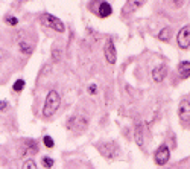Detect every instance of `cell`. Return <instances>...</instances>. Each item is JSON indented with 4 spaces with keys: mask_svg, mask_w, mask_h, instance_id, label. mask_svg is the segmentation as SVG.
<instances>
[{
    "mask_svg": "<svg viewBox=\"0 0 190 169\" xmlns=\"http://www.w3.org/2000/svg\"><path fill=\"white\" fill-rule=\"evenodd\" d=\"M144 3V0H128L125 8H123V14H131V12H135L140 6Z\"/></svg>",
    "mask_w": 190,
    "mask_h": 169,
    "instance_id": "obj_11",
    "label": "cell"
},
{
    "mask_svg": "<svg viewBox=\"0 0 190 169\" xmlns=\"http://www.w3.org/2000/svg\"><path fill=\"white\" fill-rule=\"evenodd\" d=\"M178 73L183 79L190 78V61H183L178 66Z\"/></svg>",
    "mask_w": 190,
    "mask_h": 169,
    "instance_id": "obj_13",
    "label": "cell"
},
{
    "mask_svg": "<svg viewBox=\"0 0 190 169\" xmlns=\"http://www.w3.org/2000/svg\"><path fill=\"white\" fill-rule=\"evenodd\" d=\"M12 89L14 91H17V93H20V91L24 89V81L23 79H17L15 82H14V85H12Z\"/></svg>",
    "mask_w": 190,
    "mask_h": 169,
    "instance_id": "obj_17",
    "label": "cell"
},
{
    "mask_svg": "<svg viewBox=\"0 0 190 169\" xmlns=\"http://www.w3.org/2000/svg\"><path fill=\"white\" fill-rule=\"evenodd\" d=\"M40 20H41V23H43L44 26H47V28L53 29V31H56V32H64V31H66L64 23L61 22L58 17H55V15H52V14H49V12L41 14Z\"/></svg>",
    "mask_w": 190,
    "mask_h": 169,
    "instance_id": "obj_2",
    "label": "cell"
},
{
    "mask_svg": "<svg viewBox=\"0 0 190 169\" xmlns=\"http://www.w3.org/2000/svg\"><path fill=\"white\" fill-rule=\"evenodd\" d=\"M61 105V96L56 90H52L47 93L46 96V102H44V108H43V114L46 117H52L55 113L58 111Z\"/></svg>",
    "mask_w": 190,
    "mask_h": 169,
    "instance_id": "obj_1",
    "label": "cell"
},
{
    "mask_svg": "<svg viewBox=\"0 0 190 169\" xmlns=\"http://www.w3.org/2000/svg\"><path fill=\"white\" fill-rule=\"evenodd\" d=\"M97 149H99V152H100L104 157L110 158V160L117 158L120 156V149H119V146H117V143H114V142H104V143H99V145H97Z\"/></svg>",
    "mask_w": 190,
    "mask_h": 169,
    "instance_id": "obj_3",
    "label": "cell"
},
{
    "mask_svg": "<svg viewBox=\"0 0 190 169\" xmlns=\"http://www.w3.org/2000/svg\"><path fill=\"white\" fill-rule=\"evenodd\" d=\"M135 142H137V145L140 148H143V133L140 125H137V128H135Z\"/></svg>",
    "mask_w": 190,
    "mask_h": 169,
    "instance_id": "obj_14",
    "label": "cell"
},
{
    "mask_svg": "<svg viewBox=\"0 0 190 169\" xmlns=\"http://www.w3.org/2000/svg\"><path fill=\"white\" fill-rule=\"evenodd\" d=\"M88 91H90L91 95H95V93H96V85H95V84H91V85H90V89H88Z\"/></svg>",
    "mask_w": 190,
    "mask_h": 169,
    "instance_id": "obj_24",
    "label": "cell"
},
{
    "mask_svg": "<svg viewBox=\"0 0 190 169\" xmlns=\"http://www.w3.org/2000/svg\"><path fill=\"white\" fill-rule=\"evenodd\" d=\"M166 75H167V67L164 64H160L158 67H155L152 70V79L155 82H161L163 79L166 78Z\"/></svg>",
    "mask_w": 190,
    "mask_h": 169,
    "instance_id": "obj_10",
    "label": "cell"
},
{
    "mask_svg": "<svg viewBox=\"0 0 190 169\" xmlns=\"http://www.w3.org/2000/svg\"><path fill=\"white\" fill-rule=\"evenodd\" d=\"M97 14H99V17H102V18L110 17V15L113 14V8H111V5H110L108 2H102V3L99 5V11H97Z\"/></svg>",
    "mask_w": 190,
    "mask_h": 169,
    "instance_id": "obj_12",
    "label": "cell"
},
{
    "mask_svg": "<svg viewBox=\"0 0 190 169\" xmlns=\"http://www.w3.org/2000/svg\"><path fill=\"white\" fill-rule=\"evenodd\" d=\"M172 35V29L170 28H164L160 34H158V38L161 40V41H169V37Z\"/></svg>",
    "mask_w": 190,
    "mask_h": 169,
    "instance_id": "obj_15",
    "label": "cell"
},
{
    "mask_svg": "<svg viewBox=\"0 0 190 169\" xmlns=\"http://www.w3.org/2000/svg\"><path fill=\"white\" fill-rule=\"evenodd\" d=\"M37 152H38V145L34 140H26L24 145L20 148V156L24 158L32 157V156H35Z\"/></svg>",
    "mask_w": 190,
    "mask_h": 169,
    "instance_id": "obj_6",
    "label": "cell"
},
{
    "mask_svg": "<svg viewBox=\"0 0 190 169\" xmlns=\"http://www.w3.org/2000/svg\"><path fill=\"white\" fill-rule=\"evenodd\" d=\"M43 166L46 169H50L52 166H53V158H50V157H43Z\"/></svg>",
    "mask_w": 190,
    "mask_h": 169,
    "instance_id": "obj_20",
    "label": "cell"
},
{
    "mask_svg": "<svg viewBox=\"0 0 190 169\" xmlns=\"http://www.w3.org/2000/svg\"><path fill=\"white\" fill-rule=\"evenodd\" d=\"M178 116L181 119V122H189L190 120V101L184 99V101L179 102Z\"/></svg>",
    "mask_w": 190,
    "mask_h": 169,
    "instance_id": "obj_9",
    "label": "cell"
},
{
    "mask_svg": "<svg viewBox=\"0 0 190 169\" xmlns=\"http://www.w3.org/2000/svg\"><path fill=\"white\" fill-rule=\"evenodd\" d=\"M177 40H178V46L181 49H189L190 47V24L184 26L179 31Z\"/></svg>",
    "mask_w": 190,
    "mask_h": 169,
    "instance_id": "obj_7",
    "label": "cell"
},
{
    "mask_svg": "<svg viewBox=\"0 0 190 169\" xmlns=\"http://www.w3.org/2000/svg\"><path fill=\"white\" fill-rule=\"evenodd\" d=\"M43 142H44V146L46 148H53L55 146V142H53V139H52L50 136H44V137H43Z\"/></svg>",
    "mask_w": 190,
    "mask_h": 169,
    "instance_id": "obj_19",
    "label": "cell"
},
{
    "mask_svg": "<svg viewBox=\"0 0 190 169\" xmlns=\"http://www.w3.org/2000/svg\"><path fill=\"white\" fill-rule=\"evenodd\" d=\"M167 5L172 6V8H181L184 5V0H166Z\"/></svg>",
    "mask_w": 190,
    "mask_h": 169,
    "instance_id": "obj_18",
    "label": "cell"
},
{
    "mask_svg": "<svg viewBox=\"0 0 190 169\" xmlns=\"http://www.w3.org/2000/svg\"><path fill=\"white\" fill-rule=\"evenodd\" d=\"M169 158H170V151H169L167 145H161V146L155 151L154 160L158 166H164L167 161H169Z\"/></svg>",
    "mask_w": 190,
    "mask_h": 169,
    "instance_id": "obj_5",
    "label": "cell"
},
{
    "mask_svg": "<svg viewBox=\"0 0 190 169\" xmlns=\"http://www.w3.org/2000/svg\"><path fill=\"white\" fill-rule=\"evenodd\" d=\"M104 54H105V59H107L110 64H116V61H117V52H116L114 43H113L111 40H108L107 43H105Z\"/></svg>",
    "mask_w": 190,
    "mask_h": 169,
    "instance_id": "obj_8",
    "label": "cell"
},
{
    "mask_svg": "<svg viewBox=\"0 0 190 169\" xmlns=\"http://www.w3.org/2000/svg\"><path fill=\"white\" fill-rule=\"evenodd\" d=\"M23 169H37V165L35 161L32 160V158H29V160H26L23 165Z\"/></svg>",
    "mask_w": 190,
    "mask_h": 169,
    "instance_id": "obj_21",
    "label": "cell"
},
{
    "mask_svg": "<svg viewBox=\"0 0 190 169\" xmlns=\"http://www.w3.org/2000/svg\"><path fill=\"white\" fill-rule=\"evenodd\" d=\"M20 50H22L23 54H27V55H29V54L32 52V46L29 44L27 41H22V43H20Z\"/></svg>",
    "mask_w": 190,
    "mask_h": 169,
    "instance_id": "obj_16",
    "label": "cell"
},
{
    "mask_svg": "<svg viewBox=\"0 0 190 169\" xmlns=\"http://www.w3.org/2000/svg\"><path fill=\"white\" fill-rule=\"evenodd\" d=\"M87 119L82 117V116H73L70 117L69 124H67V128L71 130V131H76V133H82L84 130H87Z\"/></svg>",
    "mask_w": 190,
    "mask_h": 169,
    "instance_id": "obj_4",
    "label": "cell"
},
{
    "mask_svg": "<svg viewBox=\"0 0 190 169\" xmlns=\"http://www.w3.org/2000/svg\"><path fill=\"white\" fill-rule=\"evenodd\" d=\"M6 108H8V102L2 101L0 102V110H2V111H6Z\"/></svg>",
    "mask_w": 190,
    "mask_h": 169,
    "instance_id": "obj_23",
    "label": "cell"
},
{
    "mask_svg": "<svg viewBox=\"0 0 190 169\" xmlns=\"http://www.w3.org/2000/svg\"><path fill=\"white\" fill-rule=\"evenodd\" d=\"M5 22L8 23V24H11V26H15V24H18V20H17L15 17H11V15H8V17L5 18Z\"/></svg>",
    "mask_w": 190,
    "mask_h": 169,
    "instance_id": "obj_22",
    "label": "cell"
},
{
    "mask_svg": "<svg viewBox=\"0 0 190 169\" xmlns=\"http://www.w3.org/2000/svg\"><path fill=\"white\" fill-rule=\"evenodd\" d=\"M0 58H2V52H0Z\"/></svg>",
    "mask_w": 190,
    "mask_h": 169,
    "instance_id": "obj_25",
    "label": "cell"
}]
</instances>
